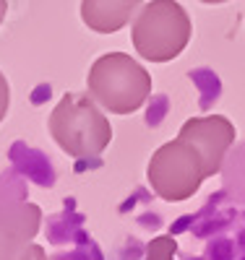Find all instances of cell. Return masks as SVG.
<instances>
[{"mask_svg": "<svg viewBox=\"0 0 245 260\" xmlns=\"http://www.w3.org/2000/svg\"><path fill=\"white\" fill-rule=\"evenodd\" d=\"M52 141L73 159H94L113 141L110 120L99 112L92 94L68 91L47 120Z\"/></svg>", "mask_w": 245, "mask_h": 260, "instance_id": "cell-1", "label": "cell"}, {"mask_svg": "<svg viewBox=\"0 0 245 260\" xmlns=\"http://www.w3.org/2000/svg\"><path fill=\"white\" fill-rule=\"evenodd\" d=\"M89 94L115 115H133L151 94V76L125 52L97 57L86 76Z\"/></svg>", "mask_w": 245, "mask_h": 260, "instance_id": "cell-2", "label": "cell"}, {"mask_svg": "<svg viewBox=\"0 0 245 260\" xmlns=\"http://www.w3.org/2000/svg\"><path fill=\"white\" fill-rule=\"evenodd\" d=\"M190 18L177 0H151L133 21L130 42L149 62H170L190 42Z\"/></svg>", "mask_w": 245, "mask_h": 260, "instance_id": "cell-3", "label": "cell"}, {"mask_svg": "<svg viewBox=\"0 0 245 260\" xmlns=\"http://www.w3.org/2000/svg\"><path fill=\"white\" fill-rule=\"evenodd\" d=\"M146 177H149L151 190L162 201L180 203V201H188L201 187V182L206 180V169L196 146L185 141L183 136H177L175 141L159 146L151 154Z\"/></svg>", "mask_w": 245, "mask_h": 260, "instance_id": "cell-4", "label": "cell"}, {"mask_svg": "<svg viewBox=\"0 0 245 260\" xmlns=\"http://www.w3.org/2000/svg\"><path fill=\"white\" fill-rule=\"evenodd\" d=\"M180 136L196 146V151L204 159L206 177L216 175L225 164L230 146L235 143V127L227 117L209 115V117H193L180 127Z\"/></svg>", "mask_w": 245, "mask_h": 260, "instance_id": "cell-5", "label": "cell"}, {"mask_svg": "<svg viewBox=\"0 0 245 260\" xmlns=\"http://www.w3.org/2000/svg\"><path fill=\"white\" fill-rule=\"evenodd\" d=\"M42 226V208L26 201L0 203V260H18Z\"/></svg>", "mask_w": 245, "mask_h": 260, "instance_id": "cell-6", "label": "cell"}, {"mask_svg": "<svg viewBox=\"0 0 245 260\" xmlns=\"http://www.w3.org/2000/svg\"><path fill=\"white\" fill-rule=\"evenodd\" d=\"M144 0H81L84 24L97 34H115L136 16Z\"/></svg>", "mask_w": 245, "mask_h": 260, "instance_id": "cell-7", "label": "cell"}, {"mask_svg": "<svg viewBox=\"0 0 245 260\" xmlns=\"http://www.w3.org/2000/svg\"><path fill=\"white\" fill-rule=\"evenodd\" d=\"M222 185L230 203L245 211V141L227 151L225 164H222Z\"/></svg>", "mask_w": 245, "mask_h": 260, "instance_id": "cell-8", "label": "cell"}, {"mask_svg": "<svg viewBox=\"0 0 245 260\" xmlns=\"http://www.w3.org/2000/svg\"><path fill=\"white\" fill-rule=\"evenodd\" d=\"M175 250L177 242L172 240L170 234H162L157 240H151L146 247V260H175Z\"/></svg>", "mask_w": 245, "mask_h": 260, "instance_id": "cell-9", "label": "cell"}, {"mask_svg": "<svg viewBox=\"0 0 245 260\" xmlns=\"http://www.w3.org/2000/svg\"><path fill=\"white\" fill-rule=\"evenodd\" d=\"M8 104H11V86H8L6 76L0 73V122H3L6 115H8Z\"/></svg>", "mask_w": 245, "mask_h": 260, "instance_id": "cell-10", "label": "cell"}, {"mask_svg": "<svg viewBox=\"0 0 245 260\" xmlns=\"http://www.w3.org/2000/svg\"><path fill=\"white\" fill-rule=\"evenodd\" d=\"M18 260H50V257H47V252H44L39 245H34V242H32V245H26V250L21 252V257H18Z\"/></svg>", "mask_w": 245, "mask_h": 260, "instance_id": "cell-11", "label": "cell"}, {"mask_svg": "<svg viewBox=\"0 0 245 260\" xmlns=\"http://www.w3.org/2000/svg\"><path fill=\"white\" fill-rule=\"evenodd\" d=\"M6 11H8V0H0V24H3V18H6Z\"/></svg>", "mask_w": 245, "mask_h": 260, "instance_id": "cell-12", "label": "cell"}, {"mask_svg": "<svg viewBox=\"0 0 245 260\" xmlns=\"http://www.w3.org/2000/svg\"><path fill=\"white\" fill-rule=\"evenodd\" d=\"M201 3H211L214 6V3H227V0H201Z\"/></svg>", "mask_w": 245, "mask_h": 260, "instance_id": "cell-13", "label": "cell"}]
</instances>
